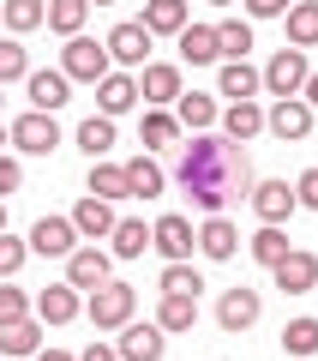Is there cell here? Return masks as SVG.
I'll return each instance as SVG.
<instances>
[{
  "mask_svg": "<svg viewBox=\"0 0 318 361\" xmlns=\"http://www.w3.org/2000/svg\"><path fill=\"white\" fill-rule=\"evenodd\" d=\"M288 6H294V0H246V13H253V18H282Z\"/></svg>",
  "mask_w": 318,
  "mask_h": 361,
  "instance_id": "f6af8a7d",
  "label": "cell"
},
{
  "mask_svg": "<svg viewBox=\"0 0 318 361\" xmlns=\"http://www.w3.org/2000/svg\"><path fill=\"white\" fill-rule=\"evenodd\" d=\"M156 325H163V331H192V325H198V295H163Z\"/></svg>",
  "mask_w": 318,
  "mask_h": 361,
  "instance_id": "f1b7e54d",
  "label": "cell"
},
{
  "mask_svg": "<svg viewBox=\"0 0 318 361\" xmlns=\"http://www.w3.org/2000/svg\"><path fill=\"white\" fill-rule=\"evenodd\" d=\"M306 49H276L270 54V66H265V90L270 97H300V85H306Z\"/></svg>",
  "mask_w": 318,
  "mask_h": 361,
  "instance_id": "277c9868",
  "label": "cell"
},
{
  "mask_svg": "<svg viewBox=\"0 0 318 361\" xmlns=\"http://www.w3.org/2000/svg\"><path fill=\"white\" fill-rule=\"evenodd\" d=\"M294 205H300V199H294L288 180H258V187H253V211H258L265 223H282Z\"/></svg>",
  "mask_w": 318,
  "mask_h": 361,
  "instance_id": "ac0fdd59",
  "label": "cell"
},
{
  "mask_svg": "<svg viewBox=\"0 0 318 361\" xmlns=\"http://www.w3.org/2000/svg\"><path fill=\"white\" fill-rule=\"evenodd\" d=\"M217 49L229 54V61H246V49H253V25H246V18H222V25H217Z\"/></svg>",
  "mask_w": 318,
  "mask_h": 361,
  "instance_id": "e575fe53",
  "label": "cell"
},
{
  "mask_svg": "<svg viewBox=\"0 0 318 361\" xmlns=\"http://www.w3.org/2000/svg\"><path fill=\"white\" fill-rule=\"evenodd\" d=\"M37 361H72L66 349H37Z\"/></svg>",
  "mask_w": 318,
  "mask_h": 361,
  "instance_id": "c3c4849f",
  "label": "cell"
},
{
  "mask_svg": "<svg viewBox=\"0 0 318 361\" xmlns=\"http://www.w3.org/2000/svg\"><path fill=\"white\" fill-rule=\"evenodd\" d=\"M282 18H288V49H318V0H294Z\"/></svg>",
  "mask_w": 318,
  "mask_h": 361,
  "instance_id": "7402d4cb",
  "label": "cell"
},
{
  "mask_svg": "<svg viewBox=\"0 0 318 361\" xmlns=\"http://www.w3.org/2000/svg\"><path fill=\"white\" fill-rule=\"evenodd\" d=\"M6 139H13V133H6V127H0V145H6Z\"/></svg>",
  "mask_w": 318,
  "mask_h": 361,
  "instance_id": "681fc988",
  "label": "cell"
},
{
  "mask_svg": "<svg viewBox=\"0 0 318 361\" xmlns=\"http://www.w3.org/2000/svg\"><path fill=\"white\" fill-rule=\"evenodd\" d=\"M132 307H139V295H132L127 283H102V289H90V301H84V313H90L96 331H120V325L132 319Z\"/></svg>",
  "mask_w": 318,
  "mask_h": 361,
  "instance_id": "7a4b0ae2",
  "label": "cell"
},
{
  "mask_svg": "<svg viewBox=\"0 0 318 361\" xmlns=\"http://www.w3.org/2000/svg\"><path fill=\"white\" fill-rule=\"evenodd\" d=\"M151 37H180L192 25V6L186 0H144V18H139Z\"/></svg>",
  "mask_w": 318,
  "mask_h": 361,
  "instance_id": "9a60e30c",
  "label": "cell"
},
{
  "mask_svg": "<svg viewBox=\"0 0 318 361\" xmlns=\"http://www.w3.org/2000/svg\"><path fill=\"white\" fill-rule=\"evenodd\" d=\"M6 133H13V145H18L25 157H49L54 145H61V127H54V115H42V109H30V115H18V121H13Z\"/></svg>",
  "mask_w": 318,
  "mask_h": 361,
  "instance_id": "5b68a950",
  "label": "cell"
},
{
  "mask_svg": "<svg viewBox=\"0 0 318 361\" xmlns=\"http://www.w3.org/2000/svg\"><path fill=\"white\" fill-rule=\"evenodd\" d=\"M198 289H204V277L186 265V259H174V265L163 271V295H198Z\"/></svg>",
  "mask_w": 318,
  "mask_h": 361,
  "instance_id": "ab89813d",
  "label": "cell"
},
{
  "mask_svg": "<svg viewBox=\"0 0 318 361\" xmlns=\"http://www.w3.org/2000/svg\"><path fill=\"white\" fill-rule=\"evenodd\" d=\"M90 193L108 199V205H115V199H132L127 193V163H102L96 157V163H90Z\"/></svg>",
  "mask_w": 318,
  "mask_h": 361,
  "instance_id": "4316f807",
  "label": "cell"
},
{
  "mask_svg": "<svg viewBox=\"0 0 318 361\" xmlns=\"http://www.w3.org/2000/svg\"><path fill=\"white\" fill-rule=\"evenodd\" d=\"M78 361H120V349H108V343H90Z\"/></svg>",
  "mask_w": 318,
  "mask_h": 361,
  "instance_id": "bcb514c9",
  "label": "cell"
},
{
  "mask_svg": "<svg viewBox=\"0 0 318 361\" xmlns=\"http://www.w3.org/2000/svg\"><path fill=\"white\" fill-rule=\"evenodd\" d=\"M0 229H6V205H0Z\"/></svg>",
  "mask_w": 318,
  "mask_h": 361,
  "instance_id": "f907efd6",
  "label": "cell"
},
{
  "mask_svg": "<svg viewBox=\"0 0 318 361\" xmlns=\"http://www.w3.org/2000/svg\"><path fill=\"white\" fill-rule=\"evenodd\" d=\"M6 361H13V355H6Z\"/></svg>",
  "mask_w": 318,
  "mask_h": 361,
  "instance_id": "db71d44e",
  "label": "cell"
},
{
  "mask_svg": "<svg viewBox=\"0 0 318 361\" xmlns=\"http://www.w3.org/2000/svg\"><path fill=\"white\" fill-rule=\"evenodd\" d=\"M151 247L168 259V265H174V259H192V247H198V229H192L186 217H174V211H168V217H156V229H151Z\"/></svg>",
  "mask_w": 318,
  "mask_h": 361,
  "instance_id": "8992f818",
  "label": "cell"
},
{
  "mask_svg": "<svg viewBox=\"0 0 318 361\" xmlns=\"http://www.w3.org/2000/svg\"><path fill=\"white\" fill-rule=\"evenodd\" d=\"M102 49H108V61H120V66H144V54H151V30H144L139 18H132V25H115Z\"/></svg>",
  "mask_w": 318,
  "mask_h": 361,
  "instance_id": "30bf717a",
  "label": "cell"
},
{
  "mask_svg": "<svg viewBox=\"0 0 318 361\" xmlns=\"http://www.w3.org/2000/svg\"><path fill=\"white\" fill-rule=\"evenodd\" d=\"M163 187H168V175L151 163V157H132V163H127V193L132 199H156Z\"/></svg>",
  "mask_w": 318,
  "mask_h": 361,
  "instance_id": "83f0119b",
  "label": "cell"
},
{
  "mask_svg": "<svg viewBox=\"0 0 318 361\" xmlns=\"http://www.w3.org/2000/svg\"><path fill=\"white\" fill-rule=\"evenodd\" d=\"M115 205H108V199H96V193H84V199H78V205H72V229L78 235H84V241H102V235H115Z\"/></svg>",
  "mask_w": 318,
  "mask_h": 361,
  "instance_id": "8fae6325",
  "label": "cell"
},
{
  "mask_svg": "<svg viewBox=\"0 0 318 361\" xmlns=\"http://www.w3.org/2000/svg\"><path fill=\"white\" fill-rule=\"evenodd\" d=\"M25 73H30L25 42H18V37H0V85H13V78H25Z\"/></svg>",
  "mask_w": 318,
  "mask_h": 361,
  "instance_id": "f35d334b",
  "label": "cell"
},
{
  "mask_svg": "<svg viewBox=\"0 0 318 361\" xmlns=\"http://www.w3.org/2000/svg\"><path fill=\"white\" fill-rule=\"evenodd\" d=\"M294 199H300V205H312V211H318V169H306V175L294 180Z\"/></svg>",
  "mask_w": 318,
  "mask_h": 361,
  "instance_id": "ee69618b",
  "label": "cell"
},
{
  "mask_svg": "<svg viewBox=\"0 0 318 361\" xmlns=\"http://www.w3.org/2000/svg\"><path fill=\"white\" fill-rule=\"evenodd\" d=\"M61 73H66V78H84V85H96V78L115 73V61H108V49H102V42H90V37H66Z\"/></svg>",
  "mask_w": 318,
  "mask_h": 361,
  "instance_id": "3957f363",
  "label": "cell"
},
{
  "mask_svg": "<svg viewBox=\"0 0 318 361\" xmlns=\"http://www.w3.org/2000/svg\"><path fill=\"white\" fill-rule=\"evenodd\" d=\"M78 151H84L90 163L108 157V151H115V121H108V115H90L84 127H78Z\"/></svg>",
  "mask_w": 318,
  "mask_h": 361,
  "instance_id": "f546056e",
  "label": "cell"
},
{
  "mask_svg": "<svg viewBox=\"0 0 318 361\" xmlns=\"http://www.w3.org/2000/svg\"><path fill=\"white\" fill-rule=\"evenodd\" d=\"M174 103H180V115H174V121H180V127H192V133H204L210 121H217V103H210L204 90H180Z\"/></svg>",
  "mask_w": 318,
  "mask_h": 361,
  "instance_id": "4dcf8cb0",
  "label": "cell"
},
{
  "mask_svg": "<svg viewBox=\"0 0 318 361\" xmlns=\"http://www.w3.org/2000/svg\"><path fill=\"white\" fill-rule=\"evenodd\" d=\"M84 13H90V0H49V18L42 25L61 30V37H78L84 30Z\"/></svg>",
  "mask_w": 318,
  "mask_h": 361,
  "instance_id": "1f68e13d",
  "label": "cell"
},
{
  "mask_svg": "<svg viewBox=\"0 0 318 361\" xmlns=\"http://www.w3.org/2000/svg\"><path fill=\"white\" fill-rule=\"evenodd\" d=\"M210 6H234V0H210Z\"/></svg>",
  "mask_w": 318,
  "mask_h": 361,
  "instance_id": "816d5d0a",
  "label": "cell"
},
{
  "mask_svg": "<svg viewBox=\"0 0 318 361\" xmlns=\"http://www.w3.org/2000/svg\"><path fill=\"white\" fill-rule=\"evenodd\" d=\"M42 349V325L30 319H18V325H0V355H13V361H25V355H37Z\"/></svg>",
  "mask_w": 318,
  "mask_h": 361,
  "instance_id": "44dd1931",
  "label": "cell"
},
{
  "mask_svg": "<svg viewBox=\"0 0 318 361\" xmlns=\"http://www.w3.org/2000/svg\"><path fill=\"white\" fill-rule=\"evenodd\" d=\"M139 97H144V103H156V109L174 103V97H180V66H168V61L144 66V73H139Z\"/></svg>",
  "mask_w": 318,
  "mask_h": 361,
  "instance_id": "d6986e66",
  "label": "cell"
},
{
  "mask_svg": "<svg viewBox=\"0 0 318 361\" xmlns=\"http://www.w3.org/2000/svg\"><path fill=\"white\" fill-rule=\"evenodd\" d=\"M180 54H186L192 66L222 61V49H217V25H186V30H180Z\"/></svg>",
  "mask_w": 318,
  "mask_h": 361,
  "instance_id": "603a6c76",
  "label": "cell"
},
{
  "mask_svg": "<svg viewBox=\"0 0 318 361\" xmlns=\"http://www.w3.org/2000/svg\"><path fill=\"white\" fill-rule=\"evenodd\" d=\"M25 259H30V241H13V235L0 229V277H13Z\"/></svg>",
  "mask_w": 318,
  "mask_h": 361,
  "instance_id": "60d3db41",
  "label": "cell"
},
{
  "mask_svg": "<svg viewBox=\"0 0 318 361\" xmlns=\"http://www.w3.org/2000/svg\"><path fill=\"white\" fill-rule=\"evenodd\" d=\"M198 247H204V259H234L241 235H234V223H229V217H204V229H198Z\"/></svg>",
  "mask_w": 318,
  "mask_h": 361,
  "instance_id": "484cf974",
  "label": "cell"
},
{
  "mask_svg": "<svg viewBox=\"0 0 318 361\" xmlns=\"http://www.w3.org/2000/svg\"><path fill=\"white\" fill-rule=\"evenodd\" d=\"M66 283L72 289H102L108 283V253L102 247H72L66 253Z\"/></svg>",
  "mask_w": 318,
  "mask_h": 361,
  "instance_id": "9c48e42d",
  "label": "cell"
},
{
  "mask_svg": "<svg viewBox=\"0 0 318 361\" xmlns=\"http://www.w3.org/2000/svg\"><path fill=\"white\" fill-rule=\"evenodd\" d=\"M174 180H180V193H186L204 217H222V205H229V199H241L246 187H253V169H246V157L234 151V139L192 133V139L180 145Z\"/></svg>",
  "mask_w": 318,
  "mask_h": 361,
  "instance_id": "6da1fadb",
  "label": "cell"
},
{
  "mask_svg": "<svg viewBox=\"0 0 318 361\" xmlns=\"http://www.w3.org/2000/svg\"><path fill=\"white\" fill-rule=\"evenodd\" d=\"M258 85H265V73H258V66L229 61V66H222V78H217V97H234V103H246V97H253Z\"/></svg>",
  "mask_w": 318,
  "mask_h": 361,
  "instance_id": "cb8c5ba5",
  "label": "cell"
},
{
  "mask_svg": "<svg viewBox=\"0 0 318 361\" xmlns=\"http://www.w3.org/2000/svg\"><path fill=\"white\" fill-rule=\"evenodd\" d=\"M72 241H78L72 217H42L37 229H30V253H42V259H66V253H72Z\"/></svg>",
  "mask_w": 318,
  "mask_h": 361,
  "instance_id": "5bb4252c",
  "label": "cell"
},
{
  "mask_svg": "<svg viewBox=\"0 0 318 361\" xmlns=\"http://www.w3.org/2000/svg\"><path fill=\"white\" fill-rule=\"evenodd\" d=\"M25 313H30V301L18 295V289H0V325H18Z\"/></svg>",
  "mask_w": 318,
  "mask_h": 361,
  "instance_id": "b9f144b4",
  "label": "cell"
},
{
  "mask_svg": "<svg viewBox=\"0 0 318 361\" xmlns=\"http://www.w3.org/2000/svg\"><path fill=\"white\" fill-rule=\"evenodd\" d=\"M270 271H276V289H282V295H306V289L318 283V259H312V253H294V247H288Z\"/></svg>",
  "mask_w": 318,
  "mask_h": 361,
  "instance_id": "7c38bea8",
  "label": "cell"
},
{
  "mask_svg": "<svg viewBox=\"0 0 318 361\" xmlns=\"http://www.w3.org/2000/svg\"><path fill=\"white\" fill-rule=\"evenodd\" d=\"M265 127L276 133L282 145H288V139H306V133H312V109H306V97H276V109L265 115Z\"/></svg>",
  "mask_w": 318,
  "mask_h": 361,
  "instance_id": "52a82bcc",
  "label": "cell"
},
{
  "mask_svg": "<svg viewBox=\"0 0 318 361\" xmlns=\"http://www.w3.org/2000/svg\"><path fill=\"white\" fill-rule=\"evenodd\" d=\"M300 97H306V109L318 115V73H306V85H300Z\"/></svg>",
  "mask_w": 318,
  "mask_h": 361,
  "instance_id": "7dc6e473",
  "label": "cell"
},
{
  "mask_svg": "<svg viewBox=\"0 0 318 361\" xmlns=\"http://www.w3.org/2000/svg\"><path fill=\"white\" fill-rule=\"evenodd\" d=\"M18 180H25L18 157H0V199H6V193H18Z\"/></svg>",
  "mask_w": 318,
  "mask_h": 361,
  "instance_id": "7bdbcfd3",
  "label": "cell"
},
{
  "mask_svg": "<svg viewBox=\"0 0 318 361\" xmlns=\"http://www.w3.org/2000/svg\"><path fill=\"white\" fill-rule=\"evenodd\" d=\"M132 103H139V78H132V73H108V78H96V109H102L108 121L127 115Z\"/></svg>",
  "mask_w": 318,
  "mask_h": 361,
  "instance_id": "2e32d148",
  "label": "cell"
},
{
  "mask_svg": "<svg viewBox=\"0 0 318 361\" xmlns=\"http://www.w3.org/2000/svg\"><path fill=\"white\" fill-rule=\"evenodd\" d=\"M258 313H265L258 289H222V301H217V325L222 331H246V325H258Z\"/></svg>",
  "mask_w": 318,
  "mask_h": 361,
  "instance_id": "ba28073f",
  "label": "cell"
},
{
  "mask_svg": "<svg viewBox=\"0 0 318 361\" xmlns=\"http://www.w3.org/2000/svg\"><path fill=\"white\" fill-rule=\"evenodd\" d=\"M282 349L288 355H318V319H288L282 325Z\"/></svg>",
  "mask_w": 318,
  "mask_h": 361,
  "instance_id": "8d00e7d4",
  "label": "cell"
},
{
  "mask_svg": "<svg viewBox=\"0 0 318 361\" xmlns=\"http://www.w3.org/2000/svg\"><path fill=\"white\" fill-rule=\"evenodd\" d=\"M0 18H6V30H18V37H25V30H37L42 18H49V0H6V6H0Z\"/></svg>",
  "mask_w": 318,
  "mask_h": 361,
  "instance_id": "836d02e7",
  "label": "cell"
},
{
  "mask_svg": "<svg viewBox=\"0 0 318 361\" xmlns=\"http://www.w3.org/2000/svg\"><path fill=\"white\" fill-rule=\"evenodd\" d=\"M108 241H115V253H120V259H139L144 247H151V229H144L139 217H120V223H115V235H108Z\"/></svg>",
  "mask_w": 318,
  "mask_h": 361,
  "instance_id": "d590c367",
  "label": "cell"
},
{
  "mask_svg": "<svg viewBox=\"0 0 318 361\" xmlns=\"http://www.w3.org/2000/svg\"><path fill=\"white\" fill-rule=\"evenodd\" d=\"M163 349H168V337H163V325H120V361H163Z\"/></svg>",
  "mask_w": 318,
  "mask_h": 361,
  "instance_id": "4fadbf2b",
  "label": "cell"
},
{
  "mask_svg": "<svg viewBox=\"0 0 318 361\" xmlns=\"http://www.w3.org/2000/svg\"><path fill=\"white\" fill-rule=\"evenodd\" d=\"M78 307H84V301H78L72 283H49V289L37 295V319H42V325H66V319H78Z\"/></svg>",
  "mask_w": 318,
  "mask_h": 361,
  "instance_id": "e0dca14e",
  "label": "cell"
},
{
  "mask_svg": "<svg viewBox=\"0 0 318 361\" xmlns=\"http://www.w3.org/2000/svg\"><path fill=\"white\" fill-rule=\"evenodd\" d=\"M246 247H253V259H258V265H276V259L288 253V235H282L276 223H265V229H258V235H253Z\"/></svg>",
  "mask_w": 318,
  "mask_h": 361,
  "instance_id": "74e56055",
  "label": "cell"
},
{
  "mask_svg": "<svg viewBox=\"0 0 318 361\" xmlns=\"http://www.w3.org/2000/svg\"><path fill=\"white\" fill-rule=\"evenodd\" d=\"M253 133H265V109L246 97V103H234L229 115H222V139H234V145H246Z\"/></svg>",
  "mask_w": 318,
  "mask_h": 361,
  "instance_id": "d4e9b609",
  "label": "cell"
},
{
  "mask_svg": "<svg viewBox=\"0 0 318 361\" xmlns=\"http://www.w3.org/2000/svg\"><path fill=\"white\" fill-rule=\"evenodd\" d=\"M139 139H144V151H163V145L180 139V121L168 115V109H151V115H144V127H139Z\"/></svg>",
  "mask_w": 318,
  "mask_h": 361,
  "instance_id": "d6a6232c",
  "label": "cell"
},
{
  "mask_svg": "<svg viewBox=\"0 0 318 361\" xmlns=\"http://www.w3.org/2000/svg\"><path fill=\"white\" fill-rule=\"evenodd\" d=\"M25 90H30V109L54 115V109L66 103V73L61 66H54V73H25Z\"/></svg>",
  "mask_w": 318,
  "mask_h": 361,
  "instance_id": "ffe728a7",
  "label": "cell"
},
{
  "mask_svg": "<svg viewBox=\"0 0 318 361\" xmlns=\"http://www.w3.org/2000/svg\"><path fill=\"white\" fill-rule=\"evenodd\" d=\"M96 6H108V0H96Z\"/></svg>",
  "mask_w": 318,
  "mask_h": 361,
  "instance_id": "f5cc1de1",
  "label": "cell"
}]
</instances>
